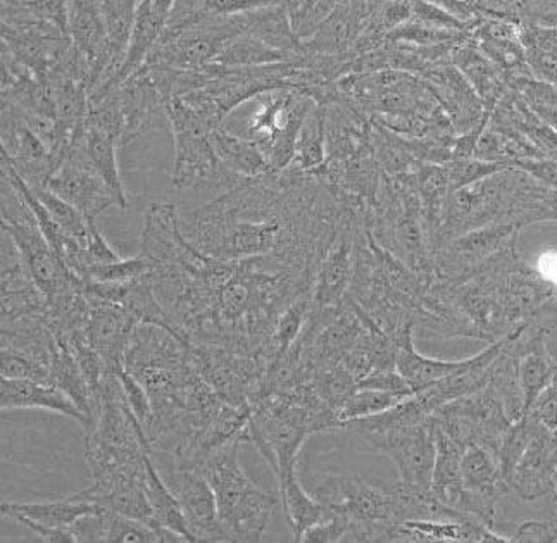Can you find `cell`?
Returning a JSON list of instances; mask_svg holds the SVG:
<instances>
[{
	"label": "cell",
	"instance_id": "1",
	"mask_svg": "<svg viewBox=\"0 0 557 543\" xmlns=\"http://www.w3.org/2000/svg\"><path fill=\"white\" fill-rule=\"evenodd\" d=\"M346 208L311 171L288 166L246 178L182 218L185 237L223 261L271 256L314 286Z\"/></svg>",
	"mask_w": 557,
	"mask_h": 543
},
{
	"label": "cell",
	"instance_id": "2",
	"mask_svg": "<svg viewBox=\"0 0 557 543\" xmlns=\"http://www.w3.org/2000/svg\"><path fill=\"white\" fill-rule=\"evenodd\" d=\"M125 370L150 398L152 454L180 459L226 404L191 365L188 342L158 324H138L126 345Z\"/></svg>",
	"mask_w": 557,
	"mask_h": 543
},
{
	"label": "cell",
	"instance_id": "3",
	"mask_svg": "<svg viewBox=\"0 0 557 543\" xmlns=\"http://www.w3.org/2000/svg\"><path fill=\"white\" fill-rule=\"evenodd\" d=\"M344 427L341 415L323 403L309 378L256 403L244 440L258 447L280 486L296 474L299 451L309 436Z\"/></svg>",
	"mask_w": 557,
	"mask_h": 543
},
{
	"label": "cell",
	"instance_id": "4",
	"mask_svg": "<svg viewBox=\"0 0 557 543\" xmlns=\"http://www.w3.org/2000/svg\"><path fill=\"white\" fill-rule=\"evenodd\" d=\"M240 445H226L197 469L214 490L226 542H261L278 497L247 477L238 459Z\"/></svg>",
	"mask_w": 557,
	"mask_h": 543
},
{
	"label": "cell",
	"instance_id": "5",
	"mask_svg": "<svg viewBox=\"0 0 557 543\" xmlns=\"http://www.w3.org/2000/svg\"><path fill=\"white\" fill-rule=\"evenodd\" d=\"M170 121L175 161L171 183L184 190H212V188H233L244 182V176L233 173L220 161L212 146L211 132L218 126L200 116L196 109L187 104L182 97L168 100L164 104Z\"/></svg>",
	"mask_w": 557,
	"mask_h": 543
},
{
	"label": "cell",
	"instance_id": "6",
	"mask_svg": "<svg viewBox=\"0 0 557 543\" xmlns=\"http://www.w3.org/2000/svg\"><path fill=\"white\" fill-rule=\"evenodd\" d=\"M311 495L323 506L347 516L350 525L399 522L397 501L385 483L374 486L356 474L323 473L312 480Z\"/></svg>",
	"mask_w": 557,
	"mask_h": 543
},
{
	"label": "cell",
	"instance_id": "7",
	"mask_svg": "<svg viewBox=\"0 0 557 543\" xmlns=\"http://www.w3.org/2000/svg\"><path fill=\"white\" fill-rule=\"evenodd\" d=\"M188 350L199 377L226 404L233 407L250 406L256 386L267 374V366L258 356L211 344H188Z\"/></svg>",
	"mask_w": 557,
	"mask_h": 543
},
{
	"label": "cell",
	"instance_id": "8",
	"mask_svg": "<svg viewBox=\"0 0 557 543\" xmlns=\"http://www.w3.org/2000/svg\"><path fill=\"white\" fill-rule=\"evenodd\" d=\"M47 188L75 206L88 221H96L100 212L116 206L113 192L88 156L85 128L76 133L70 147L64 150L58 170L47 182Z\"/></svg>",
	"mask_w": 557,
	"mask_h": 543
},
{
	"label": "cell",
	"instance_id": "9",
	"mask_svg": "<svg viewBox=\"0 0 557 543\" xmlns=\"http://www.w3.org/2000/svg\"><path fill=\"white\" fill-rule=\"evenodd\" d=\"M364 440L373 451L391 457L404 485L421 494L432 492L437 448L430 419Z\"/></svg>",
	"mask_w": 557,
	"mask_h": 543
},
{
	"label": "cell",
	"instance_id": "10",
	"mask_svg": "<svg viewBox=\"0 0 557 543\" xmlns=\"http://www.w3.org/2000/svg\"><path fill=\"white\" fill-rule=\"evenodd\" d=\"M140 254L150 266L182 264L199 268L208 254L185 237L182 217L173 203L154 202L147 208L140 235Z\"/></svg>",
	"mask_w": 557,
	"mask_h": 543
},
{
	"label": "cell",
	"instance_id": "11",
	"mask_svg": "<svg viewBox=\"0 0 557 543\" xmlns=\"http://www.w3.org/2000/svg\"><path fill=\"white\" fill-rule=\"evenodd\" d=\"M2 152L13 162L17 173L29 187H47L50 176L58 170L61 156L47 146L29 128L20 109L2 102Z\"/></svg>",
	"mask_w": 557,
	"mask_h": 543
},
{
	"label": "cell",
	"instance_id": "12",
	"mask_svg": "<svg viewBox=\"0 0 557 543\" xmlns=\"http://www.w3.org/2000/svg\"><path fill=\"white\" fill-rule=\"evenodd\" d=\"M166 483L178 498L188 528L197 542H226L218 516L216 495L202 471L173 465Z\"/></svg>",
	"mask_w": 557,
	"mask_h": 543
},
{
	"label": "cell",
	"instance_id": "13",
	"mask_svg": "<svg viewBox=\"0 0 557 543\" xmlns=\"http://www.w3.org/2000/svg\"><path fill=\"white\" fill-rule=\"evenodd\" d=\"M557 478V435L541 421L508 480L509 492L521 501L553 497Z\"/></svg>",
	"mask_w": 557,
	"mask_h": 543
},
{
	"label": "cell",
	"instance_id": "14",
	"mask_svg": "<svg viewBox=\"0 0 557 543\" xmlns=\"http://www.w3.org/2000/svg\"><path fill=\"white\" fill-rule=\"evenodd\" d=\"M359 218L346 211L337 237L330 245L325 259L321 262L317 282L312 286V306H338L349 294L356 259Z\"/></svg>",
	"mask_w": 557,
	"mask_h": 543
},
{
	"label": "cell",
	"instance_id": "15",
	"mask_svg": "<svg viewBox=\"0 0 557 543\" xmlns=\"http://www.w3.org/2000/svg\"><path fill=\"white\" fill-rule=\"evenodd\" d=\"M87 297L90 300V314H88L87 324L88 341L102 356L109 371L121 370V368H125L126 345L140 323L121 304L99 299L88 292Z\"/></svg>",
	"mask_w": 557,
	"mask_h": 543
},
{
	"label": "cell",
	"instance_id": "16",
	"mask_svg": "<svg viewBox=\"0 0 557 543\" xmlns=\"http://www.w3.org/2000/svg\"><path fill=\"white\" fill-rule=\"evenodd\" d=\"M549 336L550 328L532 324L512 344L527 411L556 377L557 362L549 353Z\"/></svg>",
	"mask_w": 557,
	"mask_h": 543
},
{
	"label": "cell",
	"instance_id": "17",
	"mask_svg": "<svg viewBox=\"0 0 557 543\" xmlns=\"http://www.w3.org/2000/svg\"><path fill=\"white\" fill-rule=\"evenodd\" d=\"M503 543L512 539L492 530L480 519L468 521H435V519H408L394 525L391 543Z\"/></svg>",
	"mask_w": 557,
	"mask_h": 543
},
{
	"label": "cell",
	"instance_id": "18",
	"mask_svg": "<svg viewBox=\"0 0 557 543\" xmlns=\"http://www.w3.org/2000/svg\"><path fill=\"white\" fill-rule=\"evenodd\" d=\"M120 100L121 112L125 120V132H123V146L134 141L144 133L154 126L159 109L164 111L163 96L156 87L154 79L150 78L144 67L126 79L125 84L114 90Z\"/></svg>",
	"mask_w": 557,
	"mask_h": 543
},
{
	"label": "cell",
	"instance_id": "19",
	"mask_svg": "<svg viewBox=\"0 0 557 543\" xmlns=\"http://www.w3.org/2000/svg\"><path fill=\"white\" fill-rule=\"evenodd\" d=\"M0 409H46L75 419L87 430L88 418L59 386L34 380L0 378Z\"/></svg>",
	"mask_w": 557,
	"mask_h": 543
},
{
	"label": "cell",
	"instance_id": "20",
	"mask_svg": "<svg viewBox=\"0 0 557 543\" xmlns=\"http://www.w3.org/2000/svg\"><path fill=\"white\" fill-rule=\"evenodd\" d=\"M99 510L102 509L94 502L88 489L76 492V494L66 495V497L55 498V501L28 502V504L4 502L2 504V515L8 516V518L13 519L16 516H23V518L34 519V521L58 528L71 527L82 516L99 513Z\"/></svg>",
	"mask_w": 557,
	"mask_h": 543
},
{
	"label": "cell",
	"instance_id": "21",
	"mask_svg": "<svg viewBox=\"0 0 557 543\" xmlns=\"http://www.w3.org/2000/svg\"><path fill=\"white\" fill-rule=\"evenodd\" d=\"M459 483L471 494L497 507L506 495L511 494L500 471L499 460L488 448L479 444L466 448Z\"/></svg>",
	"mask_w": 557,
	"mask_h": 543
},
{
	"label": "cell",
	"instance_id": "22",
	"mask_svg": "<svg viewBox=\"0 0 557 543\" xmlns=\"http://www.w3.org/2000/svg\"><path fill=\"white\" fill-rule=\"evenodd\" d=\"M395 344V368L408 380L412 391L418 392L430 383L449 377L454 371L466 365L468 359L461 361H441L421 356L414 345V330L400 333L392 338Z\"/></svg>",
	"mask_w": 557,
	"mask_h": 543
},
{
	"label": "cell",
	"instance_id": "23",
	"mask_svg": "<svg viewBox=\"0 0 557 543\" xmlns=\"http://www.w3.org/2000/svg\"><path fill=\"white\" fill-rule=\"evenodd\" d=\"M211 141L220 161L244 178H256L273 171L258 141L238 137L223 125L212 129Z\"/></svg>",
	"mask_w": 557,
	"mask_h": 543
},
{
	"label": "cell",
	"instance_id": "24",
	"mask_svg": "<svg viewBox=\"0 0 557 543\" xmlns=\"http://www.w3.org/2000/svg\"><path fill=\"white\" fill-rule=\"evenodd\" d=\"M144 486H146L147 498H149L150 507L154 513L156 521L161 527L175 531L176 535L184 539V542H197L196 536L188 528L178 498L173 494V490L170 489L166 480H163V477L159 474L154 460H152V454L147 457V474Z\"/></svg>",
	"mask_w": 557,
	"mask_h": 543
},
{
	"label": "cell",
	"instance_id": "25",
	"mask_svg": "<svg viewBox=\"0 0 557 543\" xmlns=\"http://www.w3.org/2000/svg\"><path fill=\"white\" fill-rule=\"evenodd\" d=\"M85 141H87L88 156L92 159L94 166L97 168L100 176L113 192L117 208L126 211L129 208V200L126 196L125 185L121 182L120 166H117L120 138L106 129L85 125Z\"/></svg>",
	"mask_w": 557,
	"mask_h": 543
},
{
	"label": "cell",
	"instance_id": "26",
	"mask_svg": "<svg viewBox=\"0 0 557 543\" xmlns=\"http://www.w3.org/2000/svg\"><path fill=\"white\" fill-rule=\"evenodd\" d=\"M278 489L283 510L290 522L294 542H300L309 528L333 516V510L330 507L323 506L321 502L304 490L297 474L288 478Z\"/></svg>",
	"mask_w": 557,
	"mask_h": 543
},
{
	"label": "cell",
	"instance_id": "27",
	"mask_svg": "<svg viewBox=\"0 0 557 543\" xmlns=\"http://www.w3.org/2000/svg\"><path fill=\"white\" fill-rule=\"evenodd\" d=\"M326 111L325 106L314 104L304 121L297 138L296 158L290 166L300 171H312L326 161Z\"/></svg>",
	"mask_w": 557,
	"mask_h": 543
},
{
	"label": "cell",
	"instance_id": "28",
	"mask_svg": "<svg viewBox=\"0 0 557 543\" xmlns=\"http://www.w3.org/2000/svg\"><path fill=\"white\" fill-rule=\"evenodd\" d=\"M297 58L268 46L252 35L244 34L232 40L212 64L223 67H252L288 63Z\"/></svg>",
	"mask_w": 557,
	"mask_h": 543
},
{
	"label": "cell",
	"instance_id": "29",
	"mask_svg": "<svg viewBox=\"0 0 557 543\" xmlns=\"http://www.w3.org/2000/svg\"><path fill=\"white\" fill-rule=\"evenodd\" d=\"M104 542L108 543H180L184 542L175 531L158 530L140 519L104 510Z\"/></svg>",
	"mask_w": 557,
	"mask_h": 543
},
{
	"label": "cell",
	"instance_id": "30",
	"mask_svg": "<svg viewBox=\"0 0 557 543\" xmlns=\"http://www.w3.org/2000/svg\"><path fill=\"white\" fill-rule=\"evenodd\" d=\"M32 190L38 197V200L46 206L52 220L85 249L88 238H90V221L75 206H71L66 200L55 196L54 192H50L49 188L38 187L32 188Z\"/></svg>",
	"mask_w": 557,
	"mask_h": 543
},
{
	"label": "cell",
	"instance_id": "31",
	"mask_svg": "<svg viewBox=\"0 0 557 543\" xmlns=\"http://www.w3.org/2000/svg\"><path fill=\"white\" fill-rule=\"evenodd\" d=\"M311 380L318 395L323 398V403L329 404L338 415L349 403V398L359 391L358 380L344 366H337L332 370L317 371L312 374Z\"/></svg>",
	"mask_w": 557,
	"mask_h": 543
},
{
	"label": "cell",
	"instance_id": "32",
	"mask_svg": "<svg viewBox=\"0 0 557 543\" xmlns=\"http://www.w3.org/2000/svg\"><path fill=\"white\" fill-rule=\"evenodd\" d=\"M409 395L397 394V392L371 391V388H359L349 403L341 411L344 423L352 419L370 418V416L382 415L392 407L403 403ZM346 428V427H344Z\"/></svg>",
	"mask_w": 557,
	"mask_h": 543
},
{
	"label": "cell",
	"instance_id": "33",
	"mask_svg": "<svg viewBox=\"0 0 557 543\" xmlns=\"http://www.w3.org/2000/svg\"><path fill=\"white\" fill-rule=\"evenodd\" d=\"M152 266L140 254L132 259L109 262V264L94 266L84 274V282L97 283H126L140 279L150 273Z\"/></svg>",
	"mask_w": 557,
	"mask_h": 543
},
{
	"label": "cell",
	"instance_id": "34",
	"mask_svg": "<svg viewBox=\"0 0 557 543\" xmlns=\"http://www.w3.org/2000/svg\"><path fill=\"white\" fill-rule=\"evenodd\" d=\"M0 377L9 380H34L52 385V371L22 354L0 350Z\"/></svg>",
	"mask_w": 557,
	"mask_h": 543
},
{
	"label": "cell",
	"instance_id": "35",
	"mask_svg": "<svg viewBox=\"0 0 557 543\" xmlns=\"http://www.w3.org/2000/svg\"><path fill=\"white\" fill-rule=\"evenodd\" d=\"M116 373L117 377H120L121 385H123L126 403L132 407L135 418L138 419V423L144 427L147 433L150 423H152V406H150V398L149 395H147L146 388H144L137 378L132 377L125 368H121Z\"/></svg>",
	"mask_w": 557,
	"mask_h": 543
},
{
	"label": "cell",
	"instance_id": "36",
	"mask_svg": "<svg viewBox=\"0 0 557 543\" xmlns=\"http://www.w3.org/2000/svg\"><path fill=\"white\" fill-rule=\"evenodd\" d=\"M350 531V519L347 516L338 515L333 510L325 521L318 522L314 527L309 528L302 535L300 542L306 543H335L346 542Z\"/></svg>",
	"mask_w": 557,
	"mask_h": 543
},
{
	"label": "cell",
	"instance_id": "37",
	"mask_svg": "<svg viewBox=\"0 0 557 543\" xmlns=\"http://www.w3.org/2000/svg\"><path fill=\"white\" fill-rule=\"evenodd\" d=\"M527 412L557 435V371L550 385L539 395Z\"/></svg>",
	"mask_w": 557,
	"mask_h": 543
},
{
	"label": "cell",
	"instance_id": "38",
	"mask_svg": "<svg viewBox=\"0 0 557 543\" xmlns=\"http://www.w3.org/2000/svg\"><path fill=\"white\" fill-rule=\"evenodd\" d=\"M511 539L520 543H557V521L553 518L523 522Z\"/></svg>",
	"mask_w": 557,
	"mask_h": 543
},
{
	"label": "cell",
	"instance_id": "39",
	"mask_svg": "<svg viewBox=\"0 0 557 543\" xmlns=\"http://www.w3.org/2000/svg\"><path fill=\"white\" fill-rule=\"evenodd\" d=\"M359 388H371V391L397 392V394L412 395V386L408 380L397 370L379 371L370 374L359 382Z\"/></svg>",
	"mask_w": 557,
	"mask_h": 543
},
{
	"label": "cell",
	"instance_id": "40",
	"mask_svg": "<svg viewBox=\"0 0 557 543\" xmlns=\"http://www.w3.org/2000/svg\"><path fill=\"white\" fill-rule=\"evenodd\" d=\"M70 528L76 543L104 542V510L82 516Z\"/></svg>",
	"mask_w": 557,
	"mask_h": 543
},
{
	"label": "cell",
	"instance_id": "41",
	"mask_svg": "<svg viewBox=\"0 0 557 543\" xmlns=\"http://www.w3.org/2000/svg\"><path fill=\"white\" fill-rule=\"evenodd\" d=\"M14 521L20 522L23 527L28 528V530L37 533L44 542L47 543H76L75 535H73V531H71L70 527L66 528H58V527H49V525H44V522L34 521V519L23 518V516H16L13 518Z\"/></svg>",
	"mask_w": 557,
	"mask_h": 543
}]
</instances>
